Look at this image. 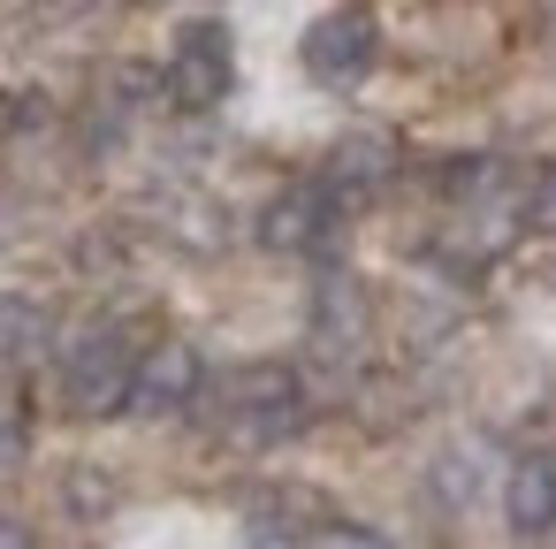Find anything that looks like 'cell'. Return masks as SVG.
<instances>
[{"label": "cell", "instance_id": "cell-5", "mask_svg": "<svg viewBox=\"0 0 556 549\" xmlns=\"http://www.w3.org/2000/svg\"><path fill=\"white\" fill-rule=\"evenodd\" d=\"M328 229H336V199L320 184H290L260 207V245L267 252H313V245H328Z\"/></svg>", "mask_w": 556, "mask_h": 549}, {"label": "cell", "instance_id": "cell-6", "mask_svg": "<svg viewBox=\"0 0 556 549\" xmlns=\"http://www.w3.org/2000/svg\"><path fill=\"white\" fill-rule=\"evenodd\" d=\"M199 351L184 344V336H168V344H153L146 359H138V389H130V412H146V420H168V412H184L191 397H199Z\"/></svg>", "mask_w": 556, "mask_h": 549}, {"label": "cell", "instance_id": "cell-3", "mask_svg": "<svg viewBox=\"0 0 556 549\" xmlns=\"http://www.w3.org/2000/svg\"><path fill=\"white\" fill-rule=\"evenodd\" d=\"M374 16L366 9H328V16H313V32H305V70L320 77V85H358L366 70H374Z\"/></svg>", "mask_w": 556, "mask_h": 549}, {"label": "cell", "instance_id": "cell-11", "mask_svg": "<svg viewBox=\"0 0 556 549\" xmlns=\"http://www.w3.org/2000/svg\"><path fill=\"white\" fill-rule=\"evenodd\" d=\"M526 229L556 237V169H541V184L526 191Z\"/></svg>", "mask_w": 556, "mask_h": 549}, {"label": "cell", "instance_id": "cell-4", "mask_svg": "<svg viewBox=\"0 0 556 549\" xmlns=\"http://www.w3.org/2000/svg\"><path fill=\"white\" fill-rule=\"evenodd\" d=\"M168 100L191 115L229 100V32L222 24H184V39L168 54Z\"/></svg>", "mask_w": 556, "mask_h": 549}, {"label": "cell", "instance_id": "cell-12", "mask_svg": "<svg viewBox=\"0 0 556 549\" xmlns=\"http://www.w3.org/2000/svg\"><path fill=\"white\" fill-rule=\"evenodd\" d=\"M70 496H77V503H85V511H108V503H115V488H108V481H92V473H85V465H77V473H70Z\"/></svg>", "mask_w": 556, "mask_h": 549}, {"label": "cell", "instance_id": "cell-7", "mask_svg": "<svg viewBox=\"0 0 556 549\" xmlns=\"http://www.w3.org/2000/svg\"><path fill=\"white\" fill-rule=\"evenodd\" d=\"M503 511H510L518 534H548V526H556V450H526V458L510 465Z\"/></svg>", "mask_w": 556, "mask_h": 549}, {"label": "cell", "instance_id": "cell-2", "mask_svg": "<svg viewBox=\"0 0 556 549\" xmlns=\"http://www.w3.org/2000/svg\"><path fill=\"white\" fill-rule=\"evenodd\" d=\"M298 420H305V389H298L290 366H244V374L229 382V427H237L244 442H275V435H290Z\"/></svg>", "mask_w": 556, "mask_h": 549}, {"label": "cell", "instance_id": "cell-1", "mask_svg": "<svg viewBox=\"0 0 556 549\" xmlns=\"http://www.w3.org/2000/svg\"><path fill=\"white\" fill-rule=\"evenodd\" d=\"M138 359H146V351H130V336H123V328H92V336H77V344H70V359H62L70 412H85V420H100V412H130Z\"/></svg>", "mask_w": 556, "mask_h": 549}, {"label": "cell", "instance_id": "cell-10", "mask_svg": "<svg viewBox=\"0 0 556 549\" xmlns=\"http://www.w3.org/2000/svg\"><path fill=\"white\" fill-rule=\"evenodd\" d=\"M381 153H389L381 138H351V146H336V184H381V176H389Z\"/></svg>", "mask_w": 556, "mask_h": 549}, {"label": "cell", "instance_id": "cell-13", "mask_svg": "<svg viewBox=\"0 0 556 549\" xmlns=\"http://www.w3.org/2000/svg\"><path fill=\"white\" fill-rule=\"evenodd\" d=\"M0 549H31V534H24V526H16L9 511H0Z\"/></svg>", "mask_w": 556, "mask_h": 549}, {"label": "cell", "instance_id": "cell-9", "mask_svg": "<svg viewBox=\"0 0 556 549\" xmlns=\"http://www.w3.org/2000/svg\"><path fill=\"white\" fill-rule=\"evenodd\" d=\"M47 305H31V298H0V359H24V351H39L47 344Z\"/></svg>", "mask_w": 556, "mask_h": 549}, {"label": "cell", "instance_id": "cell-8", "mask_svg": "<svg viewBox=\"0 0 556 549\" xmlns=\"http://www.w3.org/2000/svg\"><path fill=\"white\" fill-rule=\"evenodd\" d=\"M358 336H366V290H358L351 275H328V283L313 290V344H320L328 359H343Z\"/></svg>", "mask_w": 556, "mask_h": 549}]
</instances>
